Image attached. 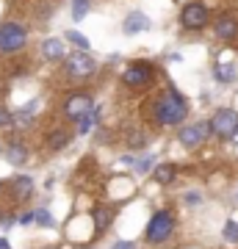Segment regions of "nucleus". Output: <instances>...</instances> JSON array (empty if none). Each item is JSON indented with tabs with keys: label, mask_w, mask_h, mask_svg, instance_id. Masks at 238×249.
Listing matches in <instances>:
<instances>
[{
	"label": "nucleus",
	"mask_w": 238,
	"mask_h": 249,
	"mask_svg": "<svg viewBox=\"0 0 238 249\" xmlns=\"http://www.w3.org/2000/svg\"><path fill=\"white\" fill-rule=\"evenodd\" d=\"M147 114L155 127H175V124H183V119L188 116V100L177 89H166L155 94Z\"/></svg>",
	"instance_id": "f257e3e1"
},
{
	"label": "nucleus",
	"mask_w": 238,
	"mask_h": 249,
	"mask_svg": "<svg viewBox=\"0 0 238 249\" xmlns=\"http://www.w3.org/2000/svg\"><path fill=\"white\" fill-rule=\"evenodd\" d=\"M175 227H177V216L172 213L169 208H158V211L150 216V222H147L144 241H147L150 247H161V244H166V241L172 238Z\"/></svg>",
	"instance_id": "f03ea898"
},
{
	"label": "nucleus",
	"mask_w": 238,
	"mask_h": 249,
	"mask_svg": "<svg viewBox=\"0 0 238 249\" xmlns=\"http://www.w3.org/2000/svg\"><path fill=\"white\" fill-rule=\"evenodd\" d=\"M155 78H158V70L150 61H130L122 72V83L130 89H147Z\"/></svg>",
	"instance_id": "7ed1b4c3"
},
{
	"label": "nucleus",
	"mask_w": 238,
	"mask_h": 249,
	"mask_svg": "<svg viewBox=\"0 0 238 249\" xmlns=\"http://www.w3.org/2000/svg\"><path fill=\"white\" fill-rule=\"evenodd\" d=\"M64 72L70 80H86L97 72V61L86 50H78V53H70L64 58Z\"/></svg>",
	"instance_id": "20e7f679"
},
{
	"label": "nucleus",
	"mask_w": 238,
	"mask_h": 249,
	"mask_svg": "<svg viewBox=\"0 0 238 249\" xmlns=\"http://www.w3.org/2000/svg\"><path fill=\"white\" fill-rule=\"evenodd\" d=\"M208 139H211V122H208V119H197V122L183 124V127L177 130V142L183 144L185 150H197V147H202Z\"/></svg>",
	"instance_id": "39448f33"
},
{
	"label": "nucleus",
	"mask_w": 238,
	"mask_h": 249,
	"mask_svg": "<svg viewBox=\"0 0 238 249\" xmlns=\"http://www.w3.org/2000/svg\"><path fill=\"white\" fill-rule=\"evenodd\" d=\"M28 42V28L22 22H3L0 25V53H17Z\"/></svg>",
	"instance_id": "423d86ee"
},
{
	"label": "nucleus",
	"mask_w": 238,
	"mask_h": 249,
	"mask_svg": "<svg viewBox=\"0 0 238 249\" xmlns=\"http://www.w3.org/2000/svg\"><path fill=\"white\" fill-rule=\"evenodd\" d=\"M208 22H211V9L205 3H200V0H191V3H185L180 9V25L185 31H202Z\"/></svg>",
	"instance_id": "0eeeda50"
},
{
	"label": "nucleus",
	"mask_w": 238,
	"mask_h": 249,
	"mask_svg": "<svg viewBox=\"0 0 238 249\" xmlns=\"http://www.w3.org/2000/svg\"><path fill=\"white\" fill-rule=\"evenodd\" d=\"M208 122H211V136L230 142V136L236 133V127H238V111L236 108H219Z\"/></svg>",
	"instance_id": "6e6552de"
},
{
	"label": "nucleus",
	"mask_w": 238,
	"mask_h": 249,
	"mask_svg": "<svg viewBox=\"0 0 238 249\" xmlns=\"http://www.w3.org/2000/svg\"><path fill=\"white\" fill-rule=\"evenodd\" d=\"M92 108H94V97H92L89 91H72L70 97L64 100V116L75 124H78V119H83Z\"/></svg>",
	"instance_id": "1a4fd4ad"
},
{
	"label": "nucleus",
	"mask_w": 238,
	"mask_h": 249,
	"mask_svg": "<svg viewBox=\"0 0 238 249\" xmlns=\"http://www.w3.org/2000/svg\"><path fill=\"white\" fill-rule=\"evenodd\" d=\"M213 34L221 42H233L238 36V17L236 14H219V19L213 22Z\"/></svg>",
	"instance_id": "9d476101"
},
{
	"label": "nucleus",
	"mask_w": 238,
	"mask_h": 249,
	"mask_svg": "<svg viewBox=\"0 0 238 249\" xmlns=\"http://www.w3.org/2000/svg\"><path fill=\"white\" fill-rule=\"evenodd\" d=\"M144 31H150V17H147L144 11H130V14L122 19V34L136 36V34H144Z\"/></svg>",
	"instance_id": "9b49d317"
},
{
	"label": "nucleus",
	"mask_w": 238,
	"mask_h": 249,
	"mask_svg": "<svg viewBox=\"0 0 238 249\" xmlns=\"http://www.w3.org/2000/svg\"><path fill=\"white\" fill-rule=\"evenodd\" d=\"M152 180H155V186H172L177 180V163L172 160H161L152 166Z\"/></svg>",
	"instance_id": "f8f14e48"
},
{
	"label": "nucleus",
	"mask_w": 238,
	"mask_h": 249,
	"mask_svg": "<svg viewBox=\"0 0 238 249\" xmlns=\"http://www.w3.org/2000/svg\"><path fill=\"white\" fill-rule=\"evenodd\" d=\"M116 219V208L114 205H97L94 211H92V222H94V230L97 232H106Z\"/></svg>",
	"instance_id": "ddd939ff"
},
{
	"label": "nucleus",
	"mask_w": 238,
	"mask_h": 249,
	"mask_svg": "<svg viewBox=\"0 0 238 249\" xmlns=\"http://www.w3.org/2000/svg\"><path fill=\"white\" fill-rule=\"evenodd\" d=\"M42 55H44V61H64L70 53H67L64 39H44L42 42Z\"/></svg>",
	"instance_id": "4468645a"
},
{
	"label": "nucleus",
	"mask_w": 238,
	"mask_h": 249,
	"mask_svg": "<svg viewBox=\"0 0 238 249\" xmlns=\"http://www.w3.org/2000/svg\"><path fill=\"white\" fill-rule=\"evenodd\" d=\"M11 194H14V199H17V202H25L28 196L34 194V180L25 178V175L14 178V180H11Z\"/></svg>",
	"instance_id": "2eb2a0df"
},
{
	"label": "nucleus",
	"mask_w": 238,
	"mask_h": 249,
	"mask_svg": "<svg viewBox=\"0 0 238 249\" xmlns=\"http://www.w3.org/2000/svg\"><path fill=\"white\" fill-rule=\"evenodd\" d=\"M6 158H9V163H14V166H22L28 160V147L22 142H11L9 150H6Z\"/></svg>",
	"instance_id": "dca6fc26"
},
{
	"label": "nucleus",
	"mask_w": 238,
	"mask_h": 249,
	"mask_svg": "<svg viewBox=\"0 0 238 249\" xmlns=\"http://www.w3.org/2000/svg\"><path fill=\"white\" fill-rule=\"evenodd\" d=\"M236 78H238L236 64H216L213 67V80L216 83H233Z\"/></svg>",
	"instance_id": "f3484780"
},
{
	"label": "nucleus",
	"mask_w": 238,
	"mask_h": 249,
	"mask_svg": "<svg viewBox=\"0 0 238 249\" xmlns=\"http://www.w3.org/2000/svg\"><path fill=\"white\" fill-rule=\"evenodd\" d=\"M70 139L72 136L67 133V130H61V127H58V130H50V133H47V150H53V152L64 150V147L70 144Z\"/></svg>",
	"instance_id": "a211bd4d"
},
{
	"label": "nucleus",
	"mask_w": 238,
	"mask_h": 249,
	"mask_svg": "<svg viewBox=\"0 0 238 249\" xmlns=\"http://www.w3.org/2000/svg\"><path fill=\"white\" fill-rule=\"evenodd\" d=\"M125 144H128L130 150H141V147H147V130H141V127H130V130L125 133Z\"/></svg>",
	"instance_id": "6ab92c4d"
},
{
	"label": "nucleus",
	"mask_w": 238,
	"mask_h": 249,
	"mask_svg": "<svg viewBox=\"0 0 238 249\" xmlns=\"http://www.w3.org/2000/svg\"><path fill=\"white\" fill-rule=\"evenodd\" d=\"M97 119H100V108H92L83 119H78V136L92 133V130H94V124H97Z\"/></svg>",
	"instance_id": "aec40b11"
},
{
	"label": "nucleus",
	"mask_w": 238,
	"mask_h": 249,
	"mask_svg": "<svg viewBox=\"0 0 238 249\" xmlns=\"http://www.w3.org/2000/svg\"><path fill=\"white\" fill-rule=\"evenodd\" d=\"M221 238L227 241V244H238V222H236V219H227V222H224Z\"/></svg>",
	"instance_id": "412c9836"
},
{
	"label": "nucleus",
	"mask_w": 238,
	"mask_h": 249,
	"mask_svg": "<svg viewBox=\"0 0 238 249\" xmlns=\"http://www.w3.org/2000/svg\"><path fill=\"white\" fill-rule=\"evenodd\" d=\"M64 39H67V42H72L78 50H86V53H89V39L83 34H78V31H67V34H64Z\"/></svg>",
	"instance_id": "4be33fe9"
},
{
	"label": "nucleus",
	"mask_w": 238,
	"mask_h": 249,
	"mask_svg": "<svg viewBox=\"0 0 238 249\" xmlns=\"http://www.w3.org/2000/svg\"><path fill=\"white\" fill-rule=\"evenodd\" d=\"M86 14H89V0H72V19L80 22Z\"/></svg>",
	"instance_id": "5701e85b"
},
{
	"label": "nucleus",
	"mask_w": 238,
	"mask_h": 249,
	"mask_svg": "<svg viewBox=\"0 0 238 249\" xmlns=\"http://www.w3.org/2000/svg\"><path fill=\"white\" fill-rule=\"evenodd\" d=\"M152 166H155V158H152V155H144V158L136 160V166H133V169L139 172V175H147V172H152Z\"/></svg>",
	"instance_id": "b1692460"
},
{
	"label": "nucleus",
	"mask_w": 238,
	"mask_h": 249,
	"mask_svg": "<svg viewBox=\"0 0 238 249\" xmlns=\"http://www.w3.org/2000/svg\"><path fill=\"white\" fill-rule=\"evenodd\" d=\"M34 222H39L42 227H53V216L47 208H39V211H34Z\"/></svg>",
	"instance_id": "393cba45"
},
{
	"label": "nucleus",
	"mask_w": 238,
	"mask_h": 249,
	"mask_svg": "<svg viewBox=\"0 0 238 249\" xmlns=\"http://www.w3.org/2000/svg\"><path fill=\"white\" fill-rule=\"evenodd\" d=\"M11 111H9V106H3V103H0V127H9L11 124Z\"/></svg>",
	"instance_id": "a878e982"
},
{
	"label": "nucleus",
	"mask_w": 238,
	"mask_h": 249,
	"mask_svg": "<svg viewBox=\"0 0 238 249\" xmlns=\"http://www.w3.org/2000/svg\"><path fill=\"white\" fill-rule=\"evenodd\" d=\"M185 202L188 205H200L202 202V194H200V191H188V194H185Z\"/></svg>",
	"instance_id": "bb28decb"
},
{
	"label": "nucleus",
	"mask_w": 238,
	"mask_h": 249,
	"mask_svg": "<svg viewBox=\"0 0 238 249\" xmlns=\"http://www.w3.org/2000/svg\"><path fill=\"white\" fill-rule=\"evenodd\" d=\"M111 249H136V244H133V241H116Z\"/></svg>",
	"instance_id": "cd10ccee"
},
{
	"label": "nucleus",
	"mask_w": 238,
	"mask_h": 249,
	"mask_svg": "<svg viewBox=\"0 0 238 249\" xmlns=\"http://www.w3.org/2000/svg\"><path fill=\"white\" fill-rule=\"evenodd\" d=\"M34 222V213H22L19 216V224H31Z\"/></svg>",
	"instance_id": "c85d7f7f"
},
{
	"label": "nucleus",
	"mask_w": 238,
	"mask_h": 249,
	"mask_svg": "<svg viewBox=\"0 0 238 249\" xmlns=\"http://www.w3.org/2000/svg\"><path fill=\"white\" fill-rule=\"evenodd\" d=\"M0 249H11V244L6 238H0Z\"/></svg>",
	"instance_id": "c756f323"
},
{
	"label": "nucleus",
	"mask_w": 238,
	"mask_h": 249,
	"mask_svg": "<svg viewBox=\"0 0 238 249\" xmlns=\"http://www.w3.org/2000/svg\"><path fill=\"white\" fill-rule=\"evenodd\" d=\"M230 142H233V144H238V127H236V133L230 136Z\"/></svg>",
	"instance_id": "7c9ffc66"
},
{
	"label": "nucleus",
	"mask_w": 238,
	"mask_h": 249,
	"mask_svg": "<svg viewBox=\"0 0 238 249\" xmlns=\"http://www.w3.org/2000/svg\"><path fill=\"white\" fill-rule=\"evenodd\" d=\"M0 188H3V183H0Z\"/></svg>",
	"instance_id": "2f4dec72"
}]
</instances>
